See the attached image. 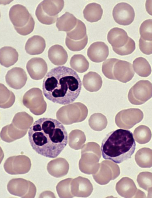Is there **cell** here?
Returning <instances> with one entry per match:
<instances>
[{"mask_svg": "<svg viewBox=\"0 0 152 198\" xmlns=\"http://www.w3.org/2000/svg\"><path fill=\"white\" fill-rule=\"evenodd\" d=\"M29 141L37 153L47 157H57L66 146L68 134L63 125L51 118L42 117L29 128Z\"/></svg>", "mask_w": 152, "mask_h": 198, "instance_id": "1", "label": "cell"}, {"mask_svg": "<svg viewBox=\"0 0 152 198\" xmlns=\"http://www.w3.org/2000/svg\"><path fill=\"white\" fill-rule=\"evenodd\" d=\"M82 83L77 73L64 66L51 69L44 78V95L52 102L62 105L73 102L78 96Z\"/></svg>", "mask_w": 152, "mask_h": 198, "instance_id": "2", "label": "cell"}, {"mask_svg": "<svg viewBox=\"0 0 152 198\" xmlns=\"http://www.w3.org/2000/svg\"><path fill=\"white\" fill-rule=\"evenodd\" d=\"M136 146L132 132L119 129L106 135L102 142L101 150L104 159L119 164L131 158Z\"/></svg>", "mask_w": 152, "mask_h": 198, "instance_id": "3", "label": "cell"}, {"mask_svg": "<svg viewBox=\"0 0 152 198\" xmlns=\"http://www.w3.org/2000/svg\"><path fill=\"white\" fill-rule=\"evenodd\" d=\"M128 97L133 104H143L152 97V83L148 80L138 81L130 89Z\"/></svg>", "mask_w": 152, "mask_h": 198, "instance_id": "4", "label": "cell"}, {"mask_svg": "<svg viewBox=\"0 0 152 198\" xmlns=\"http://www.w3.org/2000/svg\"><path fill=\"white\" fill-rule=\"evenodd\" d=\"M30 159L25 156L10 157L4 165L5 171L11 175L25 174L30 170L31 167Z\"/></svg>", "mask_w": 152, "mask_h": 198, "instance_id": "5", "label": "cell"}, {"mask_svg": "<svg viewBox=\"0 0 152 198\" xmlns=\"http://www.w3.org/2000/svg\"><path fill=\"white\" fill-rule=\"evenodd\" d=\"M112 16L115 21L123 25L130 24L133 21L135 13L133 7L125 2L119 3L114 7Z\"/></svg>", "mask_w": 152, "mask_h": 198, "instance_id": "6", "label": "cell"}, {"mask_svg": "<svg viewBox=\"0 0 152 198\" xmlns=\"http://www.w3.org/2000/svg\"><path fill=\"white\" fill-rule=\"evenodd\" d=\"M9 16L14 27L17 28L25 26L32 16L26 7L20 4L14 5L10 8Z\"/></svg>", "mask_w": 152, "mask_h": 198, "instance_id": "7", "label": "cell"}, {"mask_svg": "<svg viewBox=\"0 0 152 198\" xmlns=\"http://www.w3.org/2000/svg\"><path fill=\"white\" fill-rule=\"evenodd\" d=\"M113 73L115 80L123 83L131 80L135 74L131 63L119 59L114 65Z\"/></svg>", "mask_w": 152, "mask_h": 198, "instance_id": "8", "label": "cell"}, {"mask_svg": "<svg viewBox=\"0 0 152 198\" xmlns=\"http://www.w3.org/2000/svg\"><path fill=\"white\" fill-rule=\"evenodd\" d=\"M121 127L126 129L132 128L143 119V114L140 109L131 108L122 111L119 113Z\"/></svg>", "mask_w": 152, "mask_h": 198, "instance_id": "9", "label": "cell"}, {"mask_svg": "<svg viewBox=\"0 0 152 198\" xmlns=\"http://www.w3.org/2000/svg\"><path fill=\"white\" fill-rule=\"evenodd\" d=\"M26 68L30 77L36 80L42 79L48 69L46 61L39 57L33 58L29 60L26 64Z\"/></svg>", "mask_w": 152, "mask_h": 198, "instance_id": "10", "label": "cell"}, {"mask_svg": "<svg viewBox=\"0 0 152 198\" xmlns=\"http://www.w3.org/2000/svg\"><path fill=\"white\" fill-rule=\"evenodd\" d=\"M5 79L7 84L15 89H19L25 84L27 79L24 70L20 67H14L7 72Z\"/></svg>", "mask_w": 152, "mask_h": 198, "instance_id": "11", "label": "cell"}, {"mask_svg": "<svg viewBox=\"0 0 152 198\" xmlns=\"http://www.w3.org/2000/svg\"><path fill=\"white\" fill-rule=\"evenodd\" d=\"M87 54L92 61L96 63L102 62L105 60L109 55L108 47L102 41L94 42L88 48Z\"/></svg>", "mask_w": 152, "mask_h": 198, "instance_id": "12", "label": "cell"}, {"mask_svg": "<svg viewBox=\"0 0 152 198\" xmlns=\"http://www.w3.org/2000/svg\"><path fill=\"white\" fill-rule=\"evenodd\" d=\"M24 105L29 108L35 106L41 108H46V104L43 100L41 91L38 88H32L24 96L23 100Z\"/></svg>", "mask_w": 152, "mask_h": 198, "instance_id": "13", "label": "cell"}, {"mask_svg": "<svg viewBox=\"0 0 152 198\" xmlns=\"http://www.w3.org/2000/svg\"><path fill=\"white\" fill-rule=\"evenodd\" d=\"M129 37L123 29L118 27L111 29L109 32L107 39L112 48H119L125 46L128 41Z\"/></svg>", "mask_w": 152, "mask_h": 198, "instance_id": "14", "label": "cell"}, {"mask_svg": "<svg viewBox=\"0 0 152 198\" xmlns=\"http://www.w3.org/2000/svg\"><path fill=\"white\" fill-rule=\"evenodd\" d=\"M48 57L52 63L60 66L65 64L68 59L66 51L61 45H55L51 46L48 52Z\"/></svg>", "mask_w": 152, "mask_h": 198, "instance_id": "15", "label": "cell"}, {"mask_svg": "<svg viewBox=\"0 0 152 198\" xmlns=\"http://www.w3.org/2000/svg\"><path fill=\"white\" fill-rule=\"evenodd\" d=\"M46 47L44 39L38 35H34L26 41L25 47L26 52L31 55L42 53Z\"/></svg>", "mask_w": 152, "mask_h": 198, "instance_id": "16", "label": "cell"}, {"mask_svg": "<svg viewBox=\"0 0 152 198\" xmlns=\"http://www.w3.org/2000/svg\"><path fill=\"white\" fill-rule=\"evenodd\" d=\"M120 191L121 195L125 197L131 198L134 196L144 197V193L137 189L133 181L128 177L122 179L120 183Z\"/></svg>", "mask_w": 152, "mask_h": 198, "instance_id": "17", "label": "cell"}, {"mask_svg": "<svg viewBox=\"0 0 152 198\" xmlns=\"http://www.w3.org/2000/svg\"><path fill=\"white\" fill-rule=\"evenodd\" d=\"M43 13L49 17L58 16V14L63 9L64 0H43L39 4Z\"/></svg>", "mask_w": 152, "mask_h": 198, "instance_id": "18", "label": "cell"}, {"mask_svg": "<svg viewBox=\"0 0 152 198\" xmlns=\"http://www.w3.org/2000/svg\"><path fill=\"white\" fill-rule=\"evenodd\" d=\"M19 54L14 48L5 46L0 49V63L2 66L8 68L13 65L17 61Z\"/></svg>", "mask_w": 152, "mask_h": 198, "instance_id": "19", "label": "cell"}, {"mask_svg": "<svg viewBox=\"0 0 152 198\" xmlns=\"http://www.w3.org/2000/svg\"><path fill=\"white\" fill-rule=\"evenodd\" d=\"M82 83L84 87L88 91H95L101 87L102 81L101 76L97 73L90 71L84 76Z\"/></svg>", "mask_w": 152, "mask_h": 198, "instance_id": "20", "label": "cell"}, {"mask_svg": "<svg viewBox=\"0 0 152 198\" xmlns=\"http://www.w3.org/2000/svg\"><path fill=\"white\" fill-rule=\"evenodd\" d=\"M77 19L72 14L68 12L61 15L57 19L56 26L59 31L67 32L70 31L76 26Z\"/></svg>", "mask_w": 152, "mask_h": 198, "instance_id": "21", "label": "cell"}, {"mask_svg": "<svg viewBox=\"0 0 152 198\" xmlns=\"http://www.w3.org/2000/svg\"><path fill=\"white\" fill-rule=\"evenodd\" d=\"M84 18L88 21L94 22L100 20L103 9L100 5L93 2L88 4L83 11Z\"/></svg>", "mask_w": 152, "mask_h": 198, "instance_id": "22", "label": "cell"}, {"mask_svg": "<svg viewBox=\"0 0 152 198\" xmlns=\"http://www.w3.org/2000/svg\"><path fill=\"white\" fill-rule=\"evenodd\" d=\"M137 164L143 168H149L152 167V150L147 147L140 149L135 157Z\"/></svg>", "mask_w": 152, "mask_h": 198, "instance_id": "23", "label": "cell"}, {"mask_svg": "<svg viewBox=\"0 0 152 198\" xmlns=\"http://www.w3.org/2000/svg\"><path fill=\"white\" fill-rule=\"evenodd\" d=\"M133 67L134 71L140 77H147L151 74V66L147 59L143 57L136 58L133 61Z\"/></svg>", "mask_w": 152, "mask_h": 198, "instance_id": "24", "label": "cell"}, {"mask_svg": "<svg viewBox=\"0 0 152 198\" xmlns=\"http://www.w3.org/2000/svg\"><path fill=\"white\" fill-rule=\"evenodd\" d=\"M70 64L71 67L79 73L86 71L89 67V63L83 55L76 54L71 58Z\"/></svg>", "mask_w": 152, "mask_h": 198, "instance_id": "25", "label": "cell"}, {"mask_svg": "<svg viewBox=\"0 0 152 198\" xmlns=\"http://www.w3.org/2000/svg\"><path fill=\"white\" fill-rule=\"evenodd\" d=\"M133 136L137 143L140 144H144L150 140L152 133L148 127L141 125L135 128L133 132Z\"/></svg>", "mask_w": 152, "mask_h": 198, "instance_id": "26", "label": "cell"}, {"mask_svg": "<svg viewBox=\"0 0 152 198\" xmlns=\"http://www.w3.org/2000/svg\"><path fill=\"white\" fill-rule=\"evenodd\" d=\"M67 36L69 38L75 41L81 40L87 35L86 28L85 24L78 19L77 24L72 30L66 32Z\"/></svg>", "mask_w": 152, "mask_h": 198, "instance_id": "27", "label": "cell"}, {"mask_svg": "<svg viewBox=\"0 0 152 198\" xmlns=\"http://www.w3.org/2000/svg\"><path fill=\"white\" fill-rule=\"evenodd\" d=\"M88 42V37L87 35L83 39L78 41L72 40L66 36L65 44L70 50L77 51H80L85 48Z\"/></svg>", "mask_w": 152, "mask_h": 198, "instance_id": "28", "label": "cell"}, {"mask_svg": "<svg viewBox=\"0 0 152 198\" xmlns=\"http://www.w3.org/2000/svg\"><path fill=\"white\" fill-rule=\"evenodd\" d=\"M140 37L143 40L152 41V19H148L143 21L140 28Z\"/></svg>", "mask_w": 152, "mask_h": 198, "instance_id": "29", "label": "cell"}, {"mask_svg": "<svg viewBox=\"0 0 152 198\" xmlns=\"http://www.w3.org/2000/svg\"><path fill=\"white\" fill-rule=\"evenodd\" d=\"M137 181L139 186L146 190L152 187V173L143 172L138 175Z\"/></svg>", "mask_w": 152, "mask_h": 198, "instance_id": "30", "label": "cell"}, {"mask_svg": "<svg viewBox=\"0 0 152 198\" xmlns=\"http://www.w3.org/2000/svg\"><path fill=\"white\" fill-rule=\"evenodd\" d=\"M61 158H57L50 161L47 166V170L49 173L54 177H61L60 172L62 169V164L60 162Z\"/></svg>", "mask_w": 152, "mask_h": 198, "instance_id": "31", "label": "cell"}, {"mask_svg": "<svg viewBox=\"0 0 152 198\" xmlns=\"http://www.w3.org/2000/svg\"><path fill=\"white\" fill-rule=\"evenodd\" d=\"M118 60V59L115 58H109L103 62L102 66V71L107 78L115 80L113 73V67Z\"/></svg>", "mask_w": 152, "mask_h": 198, "instance_id": "32", "label": "cell"}, {"mask_svg": "<svg viewBox=\"0 0 152 198\" xmlns=\"http://www.w3.org/2000/svg\"><path fill=\"white\" fill-rule=\"evenodd\" d=\"M136 48L134 40L129 37L128 41L124 46L119 48H112L113 51L117 54L121 56L126 55L132 53Z\"/></svg>", "mask_w": 152, "mask_h": 198, "instance_id": "33", "label": "cell"}, {"mask_svg": "<svg viewBox=\"0 0 152 198\" xmlns=\"http://www.w3.org/2000/svg\"><path fill=\"white\" fill-rule=\"evenodd\" d=\"M35 15L38 20L40 23L46 25H50L54 23L58 17V16L54 17L47 16L42 12L38 5L36 10Z\"/></svg>", "mask_w": 152, "mask_h": 198, "instance_id": "34", "label": "cell"}, {"mask_svg": "<svg viewBox=\"0 0 152 198\" xmlns=\"http://www.w3.org/2000/svg\"><path fill=\"white\" fill-rule=\"evenodd\" d=\"M35 26V21L31 17L28 23L25 26L21 28L14 27L15 30L19 34L22 35H26L31 33L33 31Z\"/></svg>", "mask_w": 152, "mask_h": 198, "instance_id": "35", "label": "cell"}, {"mask_svg": "<svg viewBox=\"0 0 152 198\" xmlns=\"http://www.w3.org/2000/svg\"><path fill=\"white\" fill-rule=\"evenodd\" d=\"M139 46L140 51L143 54L148 55L152 54V41H145L140 37Z\"/></svg>", "mask_w": 152, "mask_h": 198, "instance_id": "36", "label": "cell"}, {"mask_svg": "<svg viewBox=\"0 0 152 198\" xmlns=\"http://www.w3.org/2000/svg\"><path fill=\"white\" fill-rule=\"evenodd\" d=\"M145 8L147 12L152 16V0H147L145 3Z\"/></svg>", "mask_w": 152, "mask_h": 198, "instance_id": "37", "label": "cell"}, {"mask_svg": "<svg viewBox=\"0 0 152 198\" xmlns=\"http://www.w3.org/2000/svg\"><path fill=\"white\" fill-rule=\"evenodd\" d=\"M147 198H152V187L150 188L148 190Z\"/></svg>", "mask_w": 152, "mask_h": 198, "instance_id": "38", "label": "cell"}]
</instances>
